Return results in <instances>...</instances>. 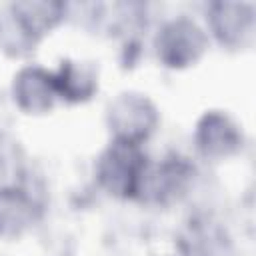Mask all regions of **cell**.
Returning <instances> with one entry per match:
<instances>
[{
  "label": "cell",
  "mask_w": 256,
  "mask_h": 256,
  "mask_svg": "<svg viewBox=\"0 0 256 256\" xmlns=\"http://www.w3.org/2000/svg\"><path fill=\"white\" fill-rule=\"evenodd\" d=\"M148 166L142 144L124 140H110V144L96 158V180L102 190L114 198H136L138 188Z\"/></svg>",
  "instance_id": "obj_1"
},
{
  "label": "cell",
  "mask_w": 256,
  "mask_h": 256,
  "mask_svg": "<svg viewBox=\"0 0 256 256\" xmlns=\"http://www.w3.org/2000/svg\"><path fill=\"white\" fill-rule=\"evenodd\" d=\"M206 48V30L186 14H178L166 20L154 36L156 56L168 68H186L196 64L204 56Z\"/></svg>",
  "instance_id": "obj_2"
},
{
  "label": "cell",
  "mask_w": 256,
  "mask_h": 256,
  "mask_svg": "<svg viewBox=\"0 0 256 256\" xmlns=\"http://www.w3.org/2000/svg\"><path fill=\"white\" fill-rule=\"evenodd\" d=\"M160 122L156 104L142 92L126 90L116 94L106 108V124L114 140L142 144Z\"/></svg>",
  "instance_id": "obj_3"
},
{
  "label": "cell",
  "mask_w": 256,
  "mask_h": 256,
  "mask_svg": "<svg viewBox=\"0 0 256 256\" xmlns=\"http://www.w3.org/2000/svg\"><path fill=\"white\" fill-rule=\"evenodd\" d=\"M194 174V166L180 156H166L158 164H150L144 170L138 196L146 202L166 204L184 194Z\"/></svg>",
  "instance_id": "obj_4"
},
{
  "label": "cell",
  "mask_w": 256,
  "mask_h": 256,
  "mask_svg": "<svg viewBox=\"0 0 256 256\" xmlns=\"http://www.w3.org/2000/svg\"><path fill=\"white\" fill-rule=\"evenodd\" d=\"M208 22L220 44L228 48H246L254 40L256 10L250 2L218 0L208 6Z\"/></svg>",
  "instance_id": "obj_5"
},
{
  "label": "cell",
  "mask_w": 256,
  "mask_h": 256,
  "mask_svg": "<svg viewBox=\"0 0 256 256\" xmlns=\"http://www.w3.org/2000/svg\"><path fill=\"white\" fill-rule=\"evenodd\" d=\"M194 140L202 156L222 160L234 156L242 148L244 134L232 116L222 110H208L196 124Z\"/></svg>",
  "instance_id": "obj_6"
},
{
  "label": "cell",
  "mask_w": 256,
  "mask_h": 256,
  "mask_svg": "<svg viewBox=\"0 0 256 256\" xmlns=\"http://www.w3.org/2000/svg\"><path fill=\"white\" fill-rule=\"evenodd\" d=\"M12 96H14L16 106L26 114L48 112L58 98L54 72H48L46 68L36 66V64L22 66L14 74Z\"/></svg>",
  "instance_id": "obj_7"
},
{
  "label": "cell",
  "mask_w": 256,
  "mask_h": 256,
  "mask_svg": "<svg viewBox=\"0 0 256 256\" xmlns=\"http://www.w3.org/2000/svg\"><path fill=\"white\" fill-rule=\"evenodd\" d=\"M36 220V204L16 186L0 188V238H16L24 234Z\"/></svg>",
  "instance_id": "obj_8"
},
{
  "label": "cell",
  "mask_w": 256,
  "mask_h": 256,
  "mask_svg": "<svg viewBox=\"0 0 256 256\" xmlns=\"http://www.w3.org/2000/svg\"><path fill=\"white\" fill-rule=\"evenodd\" d=\"M20 28L34 42L48 30H52L64 16L66 6L52 0H20L8 6Z\"/></svg>",
  "instance_id": "obj_9"
},
{
  "label": "cell",
  "mask_w": 256,
  "mask_h": 256,
  "mask_svg": "<svg viewBox=\"0 0 256 256\" xmlns=\"http://www.w3.org/2000/svg\"><path fill=\"white\" fill-rule=\"evenodd\" d=\"M54 82L60 98L70 102H84L98 90V70L92 62L62 60L54 72Z\"/></svg>",
  "instance_id": "obj_10"
},
{
  "label": "cell",
  "mask_w": 256,
  "mask_h": 256,
  "mask_svg": "<svg viewBox=\"0 0 256 256\" xmlns=\"http://www.w3.org/2000/svg\"><path fill=\"white\" fill-rule=\"evenodd\" d=\"M180 246L184 256H226L228 238L212 222H190Z\"/></svg>",
  "instance_id": "obj_11"
}]
</instances>
